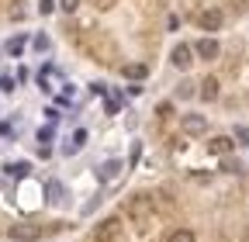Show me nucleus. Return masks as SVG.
Listing matches in <instances>:
<instances>
[{
  "label": "nucleus",
  "mask_w": 249,
  "mask_h": 242,
  "mask_svg": "<svg viewBox=\"0 0 249 242\" xmlns=\"http://www.w3.org/2000/svg\"><path fill=\"white\" fill-rule=\"evenodd\" d=\"M7 235H11L14 242H35V239H42V225L18 222V225H11V228H7Z\"/></svg>",
  "instance_id": "f257e3e1"
},
{
  "label": "nucleus",
  "mask_w": 249,
  "mask_h": 242,
  "mask_svg": "<svg viewBox=\"0 0 249 242\" xmlns=\"http://www.w3.org/2000/svg\"><path fill=\"white\" fill-rule=\"evenodd\" d=\"M128 215H132V222L145 225V222L152 218V201H149V197H142V194H139V197H132V201H128Z\"/></svg>",
  "instance_id": "f03ea898"
},
{
  "label": "nucleus",
  "mask_w": 249,
  "mask_h": 242,
  "mask_svg": "<svg viewBox=\"0 0 249 242\" xmlns=\"http://www.w3.org/2000/svg\"><path fill=\"white\" fill-rule=\"evenodd\" d=\"M197 24L204 28V32H218V28H222V11H218V7L201 11V14H197Z\"/></svg>",
  "instance_id": "7ed1b4c3"
},
{
  "label": "nucleus",
  "mask_w": 249,
  "mask_h": 242,
  "mask_svg": "<svg viewBox=\"0 0 249 242\" xmlns=\"http://www.w3.org/2000/svg\"><path fill=\"white\" fill-rule=\"evenodd\" d=\"M183 132H187V135H204V132H208V118H201V114H183Z\"/></svg>",
  "instance_id": "20e7f679"
},
{
  "label": "nucleus",
  "mask_w": 249,
  "mask_h": 242,
  "mask_svg": "<svg viewBox=\"0 0 249 242\" xmlns=\"http://www.w3.org/2000/svg\"><path fill=\"white\" fill-rule=\"evenodd\" d=\"M170 59H173V66H177V69H187V66L194 63V49H191V45H177Z\"/></svg>",
  "instance_id": "39448f33"
},
{
  "label": "nucleus",
  "mask_w": 249,
  "mask_h": 242,
  "mask_svg": "<svg viewBox=\"0 0 249 242\" xmlns=\"http://www.w3.org/2000/svg\"><path fill=\"white\" fill-rule=\"evenodd\" d=\"M118 228H121V222H118V218H107V222L97 225V232H93V235H97V242H111V239L118 235Z\"/></svg>",
  "instance_id": "423d86ee"
},
{
  "label": "nucleus",
  "mask_w": 249,
  "mask_h": 242,
  "mask_svg": "<svg viewBox=\"0 0 249 242\" xmlns=\"http://www.w3.org/2000/svg\"><path fill=\"white\" fill-rule=\"evenodd\" d=\"M208 149H211V153H214V156H229V153H232V149H235V142H232L229 135H214Z\"/></svg>",
  "instance_id": "0eeeda50"
},
{
  "label": "nucleus",
  "mask_w": 249,
  "mask_h": 242,
  "mask_svg": "<svg viewBox=\"0 0 249 242\" xmlns=\"http://www.w3.org/2000/svg\"><path fill=\"white\" fill-rule=\"evenodd\" d=\"M194 52H197L201 59H218V42H214V38H201Z\"/></svg>",
  "instance_id": "6e6552de"
},
{
  "label": "nucleus",
  "mask_w": 249,
  "mask_h": 242,
  "mask_svg": "<svg viewBox=\"0 0 249 242\" xmlns=\"http://www.w3.org/2000/svg\"><path fill=\"white\" fill-rule=\"evenodd\" d=\"M201 97H204V101H214V97H218V80H214V76H208V80L201 83Z\"/></svg>",
  "instance_id": "1a4fd4ad"
},
{
  "label": "nucleus",
  "mask_w": 249,
  "mask_h": 242,
  "mask_svg": "<svg viewBox=\"0 0 249 242\" xmlns=\"http://www.w3.org/2000/svg\"><path fill=\"white\" fill-rule=\"evenodd\" d=\"M170 242H197V239H194V232H191V228H177V232L170 235Z\"/></svg>",
  "instance_id": "9d476101"
},
{
  "label": "nucleus",
  "mask_w": 249,
  "mask_h": 242,
  "mask_svg": "<svg viewBox=\"0 0 249 242\" xmlns=\"http://www.w3.org/2000/svg\"><path fill=\"white\" fill-rule=\"evenodd\" d=\"M121 73L128 76V80H142L145 76V66H121Z\"/></svg>",
  "instance_id": "9b49d317"
},
{
  "label": "nucleus",
  "mask_w": 249,
  "mask_h": 242,
  "mask_svg": "<svg viewBox=\"0 0 249 242\" xmlns=\"http://www.w3.org/2000/svg\"><path fill=\"white\" fill-rule=\"evenodd\" d=\"M7 52H11V55H21V52H24V38H11V42H7Z\"/></svg>",
  "instance_id": "f8f14e48"
},
{
  "label": "nucleus",
  "mask_w": 249,
  "mask_h": 242,
  "mask_svg": "<svg viewBox=\"0 0 249 242\" xmlns=\"http://www.w3.org/2000/svg\"><path fill=\"white\" fill-rule=\"evenodd\" d=\"M7 173H11V176H28V163H11Z\"/></svg>",
  "instance_id": "ddd939ff"
},
{
  "label": "nucleus",
  "mask_w": 249,
  "mask_h": 242,
  "mask_svg": "<svg viewBox=\"0 0 249 242\" xmlns=\"http://www.w3.org/2000/svg\"><path fill=\"white\" fill-rule=\"evenodd\" d=\"M114 173H118V163H107V166H101V173H97V176H101V180H111Z\"/></svg>",
  "instance_id": "4468645a"
},
{
  "label": "nucleus",
  "mask_w": 249,
  "mask_h": 242,
  "mask_svg": "<svg viewBox=\"0 0 249 242\" xmlns=\"http://www.w3.org/2000/svg\"><path fill=\"white\" fill-rule=\"evenodd\" d=\"M83 142H87V132H83V128H80V132H73V145H70V153H73V149H80Z\"/></svg>",
  "instance_id": "2eb2a0df"
},
{
  "label": "nucleus",
  "mask_w": 249,
  "mask_h": 242,
  "mask_svg": "<svg viewBox=\"0 0 249 242\" xmlns=\"http://www.w3.org/2000/svg\"><path fill=\"white\" fill-rule=\"evenodd\" d=\"M59 7H62V11H66V14H73V11L80 7V0H59Z\"/></svg>",
  "instance_id": "dca6fc26"
},
{
  "label": "nucleus",
  "mask_w": 249,
  "mask_h": 242,
  "mask_svg": "<svg viewBox=\"0 0 249 242\" xmlns=\"http://www.w3.org/2000/svg\"><path fill=\"white\" fill-rule=\"evenodd\" d=\"M156 114H160V118H170V114H173V104H170V101L160 104V111H156Z\"/></svg>",
  "instance_id": "f3484780"
},
{
  "label": "nucleus",
  "mask_w": 249,
  "mask_h": 242,
  "mask_svg": "<svg viewBox=\"0 0 249 242\" xmlns=\"http://www.w3.org/2000/svg\"><path fill=\"white\" fill-rule=\"evenodd\" d=\"M222 170H225V173H239V163H235V159H225Z\"/></svg>",
  "instance_id": "a211bd4d"
},
{
  "label": "nucleus",
  "mask_w": 249,
  "mask_h": 242,
  "mask_svg": "<svg viewBox=\"0 0 249 242\" xmlns=\"http://www.w3.org/2000/svg\"><path fill=\"white\" fill-rule=\"evenodd\" d=\"M52 7H55V0H42V4H38V11H42V14H49Z\"/></svg>",
  "instance_id": "6ab92c4d"
},
{
  "label": "nucleus",
  "mask_w": 249,
  "mask_h": 242,
  "mask_svg": "<svg viewBox=\"0 0 249 242\" xmlns=\"http://www.w3.org/2000/svg\"><path fill=\"white\" fill-rule=\"evenodd\" d=\"M235 138H242V142H246V138H249V128H242V125H239V128H235Z\"/></svg>",
  "instance_id": "aec40b11"
},
{
  "label": "nucleus",
  "mask_w": 249,
  "mask_h": 242,
  "mask_svg": "<svg viewBox=\"0 0 249 242\" xmlns=\"http://www.w3.org/2000/svg\"><path fill=\"white\" fill-rule=\"evenodd\" d=\"M242 242H249V225H246V232H242Z\"/></svg>",
  "instance_id": "412c9836"
}]
</instances>
